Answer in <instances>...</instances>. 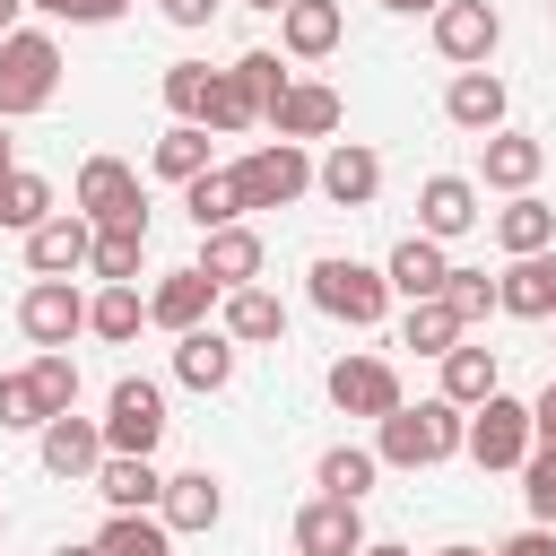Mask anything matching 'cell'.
<instances>
[{
  "mask_svg": "<svg viewBox=\"0 0 556 556\" xmlns=\"http://www.w3.org/2000/svg\"><path fill=\"white\" fill-rule=\"evenodd\" d=\"M182 208H191V226H200V235L235 226V217H243V200H235V174H217V165H208V174H191V182H182Z\"/></svg>",
  "mask_w": 556,
  "mask_h": 556,
  "instance_id": "33",
  "label": "cell"
},
{
  "mask_svg": "<svg viewBox=\"0 0 556 556\" xmlns=\"http://www.w3.org/2000/svg\"><path fill=\"white\" fill-rule=\"evenodd\" d=\"M504 43V17H495V0H443L434 9V52L443 61H469V70H486V52Z\"/></svg>",
  "mask_w": 556,
  "mask_h": 556,
  "instance_id": "10",
  "label": "cell"
},
{
  "mask_svg": "<svg viewBox=\"0 0 556 556\" xmlns=\"http://www.w3.org/2000/svg\"><path fill=\"white\" fill-rule=\"evenodd\" d=\"M217 513H226V495H217L208 469H182V478H165V495H156V521H165V530H217Z\"/></svg>",
  "mask_w": 556,
  "mask_h": 556,
  "instance_id": "23",
  "label": "cell"
},
{
  "mask_svg": "<svg viewBox=\"0 0 556 556\" xmlns=\"http://www.w3.org/2000/svg\"><path fill=\"white\" fill-rule=\"evenodd\" d=\"M61 556H96V547H61Z\"/></svg>",
  "mask_w": 556,
  "mask_h": 556,
  "instance_id": "54",
  "label": "cell"
},
{
  "mask_svg": "<svg viewBox=\"0 0 556 556\" xmlns=\"http://www.w3.org/2000/svg\"><path fill=\"white\" fill-rule=\"evenodd\" d=\"M87 243H96V226L70 208V217H43L35 235H26V269L35 278H70V269H87Z\"/></svg>",
  "mask_w": 556,
  "mask_h": 556,
  "instance_id": "15",
  "label": "cell"
},
{
  "mask_svg": "<svg viewBox=\"0 0 556 556\" xmlns=\"http://www.w3.org/2000/svg\"><path fill=\"white\" fill-rule=\"evenodd\" d=\"M26 391H35L43 426H52V417H70V408H78V365H70V348H43V356L26 365Z\"/></svg>",
  "mask_w": 556,
  "mask_h": 556,
  "instance_id": "32",
  "label": "cell"
},
{
  "mask_svg": "<svg viewBox=\"0 0 556 556\" xmlns=\"http://www.w3.org/2000/svg\"><path fill=\"white\" fill-rule=\"evenodd\" d=\"M17 9H26V0H0V35H9V17H17Z\"/></svg>",
  "mask_w": 556,
  "mask_h": 556,
  "instance_id": "49",
  "label": "cell"
},
{
  "mask_svg": "<svg viewBox=\"0 0 556 556\" xmlns=\"http://www.w3.org/2000/svg\"><path fill=\"white\" fill-rule=\"evenodd\" d=\"M495 313L556 321V243H547V252H530V261H513V269L495 278Z\"/></svg>",
  "mask_w": 556,
  "mask_h": 556,
  "instance_id": "14",
  "label": "cell"
},
{
  "mask_svg": "<svg viewBox=\"0 0 556 556\" xmlns=\"http://www.w3.org/2000/svg\"><path fill=\"white\" fill-rule=\"evenodd\" d=\"M460 426H469V417H460L452 400H417V408L400 400V408L374 426V460H391V469H434V460L460 452Z\"/></svg>",
  "mask_w": 556,
  "mask_h": 556,
  "instance_id": "1",
  "label": "cell"
},
{
  "mask_svg": "<svg viewBox=\"0 0 556 556\" xmlns=\"http://www.w3.org/2000/svg\"><path fill=\"white\" fill-rule=\"evenodd\" d=\"M504 104H513V96H504V78H495V70H460V78H452V96H443V113H452L460 130H504Z\"/></svg>",
  "mask_w": 556,
  "mask_h": 556,
  "instance_id": "27",
  "label": "cell"
},
{
  "mask_svg": "<svg viewBox=\"0 0 556 556\" xmlns=\"http://www.w3.org/2000/svg\"><path fill=\"white\" fill-rule=\"evenodd\" d=\"M478 165H486V191H530L539 165H547V148L530 130H486L478 139Z\"/></svg>",
  "mask_w": 556,
  "mask_h": 556,
  "instance_id": "19",
  "label": "cell"
},
{
  "mask_svg": "<svg viewBox=\"0 0 556 556\" xmlns=\"http://www.w3.org/2000/svg\"><path fill=\"white\" fill-rule=\"evenodd\" d=\"M460 452H469L478 469H521V460H530V408H521V400H504V391H495V400H478V408H469V426H460Z\"/></svg>",
  "mask_w": 556,
  "mask_h": 556,
  "instance_id": "7",
  "label": "cell"
},
{
  "mask_svg": "<svg viewBox=\"0 0 556 556\" xmlns=\"http://www.w3.org/2000/svg\"><path fill=\"white\" fill-rule=\"evenodd\" d=\"M521 495H530V521L556 530V452H530L521 460Z\"/></svg>",
  "mask_w": 556,
  "mask_h": 556,
  "instance_id": "42",
  "label": "cell"
},
{
  "mask_svg": "<svg viewBox=\"0 0 556 556\" xmlns=\"http://www.w3.org/2000/svg\"><path fill=\"white\" fill-rule=\"evenodd\" d=\"M156 443H165V391H156L148 374H122V382H113V400H104V452L148 460Z\"/></svg>",
  "mask_w": 556,
  "mask_h": 556,
  "instance_id": "6",
  "label": "cell"
},
{
  "mask_svg": "<svg viewBox=\"0 0 556 556\" xmlns=\"http://www.w3.org/2000/svg\"><path fill=\"white\" fill-rule=\"evenodd\" d=\"M26 9H43V17H70V26H104V17H122L130 0H26Z\"/></svg>",
  "mask_w": 556,
  "mask_h": 556,
  "instance_id": "43",
  "label": "cell"
},
{
  "mask_svg": "<svg viewBox=\"0 0 556 556\" xmlns=\"http://www.w3.org/2000/svg\"><path fill=\"white\" fill-rule=\"evenodd\" d=\"M208 304H217V287H208L200 269H165V278H156V295H148V321L182 339V330H200V321H208Z\"/></svg>",
  "mask_w": 556,
  "mask_h": 556,
  "instance_id": "21",
  "label": "cell"
},
{
  "mask_svg": "<svg viewBox=\"0 0 556 556\" xmlns=\"http://www.w3.org/2000/svg\"><path fill=\"white\" fill-rule=\"evenodd\" d=\"M243 9H287V0H243Z\"/></svg>",
  "mask_w": 556,
  "mask_h": 556,
  "instance_id": "53",
  "label": "cell"
},
{
  "mask_svg": "<svg viewBox=\"0 0 556 556\" xmlns=\"http://www.w3.org/2000/svg\"><path fill=\"white\" fill-rule=\"evenodd\" d=\"M278 87H287V70H278V52H243L235 70H217V87H208V130H252L269 104H278Z\"/></svg>",
  "mask_w": 556,
  "mask_h": 556,
  "instance_id": "3",
  "label": "cell"
},
{
  "mask_svg": "<svg viewBox=\"0 0 556 556\" xmlns=\"http://www.w3.org/2000/svg\"><path fill=\"white\" fill-rule=\"evenodd\" d=\"M478 226V182L469 174H426V191H417V235L426 243H452V235H469Z\"/></svg>",
  "mask_w": 556,
  "mask_h": 556,
  "instance_id": "12",
  "label": "cell"
},
{
  "mask_svg": "<svg viewBox=\"0 0 556 556\" xmlns=\"http://www.w3.org/2000/svg\"><path fill=\"white\" fill-rule=\"evenodd\" d=\"M0 165H9V122H0Z\"/></svg>",
  "mask_w": 556,
  "mask_h": 556,
  "instance_id": "51",
  "label": "cell"
},
{
  "mask_svg": "<svg viewBox=\"0 0 556 556\" xmlns=\"http://www.w3.org/2000/svg\"><path fill=\"white\" fill-rule=\"evenodd\" d=\"M174 374H182L191 391H226V382H235V339H226V330H182V339H174Z\"/></svg>",
  "mask_w": 556,
  "mask_h": 556,
  "instance_id": "24",
  "label": "cell"
},
{
  "mask_svg": "<svg viewBox=\"0 0 556 556\" xmlns=\"http://www.w3.org/2000/svg\"><path fill=\"white\" fill-rule=\"evenodd\" d=\"M156 9H165L174 26H208V17H217V0H156Z\"/></svg>",
  "mask_w": 556,
  "mask_h": 556,
  "instance_id": "47",
  "label": "cell"
},
{
  "mask_svg": "<svg viewBox=\"0 0 556 556\" xmlns=\"http://www.w3.org/2000/svg\"><path fill=\"white\" fill-rule=\"evenodd\" d=\"M443 304H452V321L469 330V321L495 313V278H486V269H452V278H443Z\"/></svg>",
  "mask_w": 556,
  "mask_h": 556,
  "instance_id": "41",
  "label": "cell"
},
{
  "mask_svg": "<svg viewBox=\"0 0 556 556\" xmlns=\"http://www.w3.org/2000/svg\"><path fill=\"white\" fill-rule=\"evenodd\" d=\"M313 182H321L339 208H365V200L382 191V156H374V148H356V139H339V148L313 165Z\"/></svg>",
  "mask_w": 556,
  "mask_h": 556,
  "instance_id": "20",
  "label": "cell"
},
{
  "mask_svg": "<svg viewBox=\"0 0 556 556\" xmlns=\"http://www.w3.org/2000/svg\"><path fill=\"white\" fill-rule=\"evenodd\" d=\"M495 243H504L513 261L547 252V243H556V208H547V200H530V191H513V200L495 208Z\"/></svg>",
  "mask_w": 556,
  "mask_h": 556,
  "instance_id": "28",
  "label": "cell"
},
{
  "mask_svg": "<svg viewBox=\"0 0 556 556\" xmlns=\"http://www.w3.org/2000/svg\"><path fill=\"white\" fill-rule=\"evenodd\" d=\"M295 547H304V556H356V547H365V513L339 504V495H321V504L295 513Z\"/></svg>",
  "mask_w": 556,
  "mask_h": 556,
  "instance_id": "18",
  "label": "cell"
},
{
  "mask_svg": "<svg viewBox=\"0 0 556 556\" xmlns=\"http://www.w3.org/2000/svg\"><path fill=\"white\" fill-rule=\"evenodd\" d=\"M156 174H165V182H191V174H208V130H200V122H174V130L156 139Z\"/></svg>",
  "mask_w": 556,
  "mask_h": 556,
  "instance_id": "38",
  "label": "cell"
},
{
  "mask_svg": "<svg viewBox=\"0 0 556 556\" xmlns=\"http://www.w3.org/2000/svg\"><path fill=\"white\" fill-rule=\"evenodd\" d=\"M226 174H235V200H243V208H287V200L313 191V156H304L295 139H269V148H252V156L226 165Z\"/></svg>",
  "mask_w": 556,
  "mask_h": 556,
  "instance_id": "4",
  "label": "cell"
},
{
  "mask_svg": "<svg viewBox=\"0 0 556 556\" xmlns=\"http://www.w3.org/2000/svg\"><path fill=\"white\" fill-rule=\"evenodd\" d=\"M443 278H452V261H443V243H426V235H408V243L391 252V269H382V287H400L408 304L443 295Z\"/></svg>",
  "mask_w": 556,
  "mask_h": 556,
  "instance_id": "29",
  "label": "cell"
},
{
  "mask_svg": "<svg viewBox=\"0 0 556 556\" xmlns=\"http://www.w3.org/2000/svg\"><path fill=\"white\" fill-rule=\"evenodd\" d=\"M43 469H52V478H96V469H104V426L52 417V426H43Z\"/></svg>",
  "mask_w": 556,
  "mask_h": 556,
  "instance_id": "22",
  "label": "cell"
},
{
  "mask_svg": "<svg viewBox=\"0 0 556 556\" xmlns=\"http://www.w3.org/2000/svg\"><path fill=\"white\" fill-rule=\"evenodd\" d=\"M382 9H400V17H417V9H443V0H382Z\"/></svg>",
  "mask_w": 556,
  "mask_h": 556,
  "instance_id": "48",
  "label": "cell"
},
{
  "mask_svg": "<svg viewBox=\"0 0 556 556\" xmlns=\"http://www.w3.org/2000/svg\"><path fill=\"white\" fill-rule=\"evenodd\" d=\"M208 87H217V70H208V61H174V70H165V104H174L182 122H200V113H208Z\"/></svg>",
  "mask_w": 556,
  "mask_h": 556,
  "instance_id": "40",
  "label": "cell"
},
{
  "mask_svg": "<svg viewBox=\"0 0 556 556\" xmlns=\"http://www.w3.org/2000/svg\"><path fill=\"white\" fill-rule=\"evenodd\" d=\"M330 400H339L348 417H374V426H382V417L400 408V374H391L382 356H339V365H330Z\"/></svg>",
  "mask_w": 556,
  "mask_h": 556,
  "instance_id": "11",
  "label": "cell"
},
{
  "mask_svg": "<svg viewBox=\"0 0 556 556\" xmlns=\"http://www.w3.org/2000/svg\"><path fill=\"white\" fill-rule=\"evenodd\" d=\"M52 87H61V43L35 35V26H9V35H0V122L43 113Z\"/></svg>",
  "mask_w": 556,
  "mask_h": 556,
  "instance_id": "2",
  "label": "cell"
},
{
  "mask_svg": "<svg viewBox=\"0 0 556 556\" xmlns=\"http://www.w3.org/2000/svg\"><path fill=\"white\" fill-rule=\"evenodd\" d=\"M0 182H9V165H0Z\"/></svg>",
  "mask_w": 556,
  "mask_h": 556,
  "instance_id": "55",
  "label": "cell"
},
{
  "mask_svg": "<svg viewBox=\"0 0 556 556\" xmlns=\"http://www.w3.org/2000/svg\"><path fill=\"white\" fill-rule=\"evenodd\" d=\"M43 217H52V182L26 174V165H9V182H0V226H26V235H35Z\"/></svg>",
  "mask_w": 556,
  "mask_h": 556,
  "instance_id": "36",
  "label": "cell"
},
{
  "mask_svg": "<svg viewBox=\"0 0 556 556\" xmlns=\"http://www.w3.org/2000/svg\"><path fill=\"white\" fill-rule=\"evenodd\" d=\"M452 339H460V321H452V304H443V295L408 304V321H400V348H417V356H443Z\"/></svg>",
  "mask_w": 556,
  "mask_h": 556,
  "instance_id": "39",
  "label": "cell"
},
{
  "mask_svg": "<svg viewBox=\"0 0 556 556\" xmlns=\"http://www.w3.org/2000/svg\"><path fill=\"white\" fill-rule=\"evenodd\" d=\"M547 17H556V0H547Z\"/></svg>",
  "mask_w": 556,
  "mask_h": 556,
  "instance_id": "56",
  "label": "cell"
},
{
  "mask_svg": "<svg viewBox=\"0 0 556 556\" xmlns=\"http://www.w3.org/2000/svg\"><path fill=\"white\" fill-rule=\"evenodd\" d=\"M191 269H200L217 295H226V287H252V278H261V235H252V226H217V235H200V261H191Z\"/></svg>",
  "mask_w": 556,
  "mask_h": 556,
  "instance_id": "16",
  "label": "cell"
},
{
  "mask_svg": "<svg viewBox=\"0 0 556 556\" xmlns=\"http://www.w3.org/2000/svg\"><path fill=\"white\" fill-rule=\"evenodd\" d=\"M339 113H348V104H339V87H295V78H287V87H278V104H269L261 122H269L278 139H330V130H339Z\"/></svg>",
  "mask_w": 556,
  "mask_h": 556,
  "instance_id": "13",
  "label": "cell"
},
{
  "mask_svg": "<svg viewBox=\"0 0 556 556\" xmlns=\"http://www.w3.org/2000/svg\"><path fill=\"white\" fill-rule=\"evenodd\" d=\"M139 252H148V226H96L87 269H96L104 287H130V278H139Z\"/></svg>",
  "mask_w": 556,
  "mask_h": 556,
  "instance_id": "31",
  "label": "cell"
},
{
  "mask_svg": "<svg viewBox=\"0 0 556 556\" xmlns=\"http://www.w3.org/2000/svg\"><path fill=\"white\" fill-rule=\"evenodd\" d=\"M434 556H478V547H434Z\"/></svg>",
  "mask_w": 556,
  "mask_h": 556,
  "instance_id": "52",
  "label": "cell"
},
{
  "mask_svg": "<svg viewBox=\"0 0 556 556\" xmlns=\"http://www.w3.org/2000/svg\"><path fill=\"white\" fill-rule=\"evenodd\" d=\"M504 391V365H495V348H478V339H452L443 348V400L469 417L478 400H495Z\"/></svg>",
  "mask_w": 556,
  "mask_h": 556,
  "instance_id": "17",
  "label": "cell"
},
{
  "mask_svg": "<svg viewBox=\"0 0 556 556\" xmlns=\"http://www.w3.org/2000/svg\"><path fill=\"white\" fill-rule=\"evenodd\" d=\"M313 304L330 313V321H348V330H374L382 321V304H391V287H382V269H365V261H313Z\"/></svg>",
  "mask_w": 556,
  "mask_h": 556,
  "instance_id": "5",
  "label": "cell"
},
{
  "mask_svg": "<svg viewBox=\"0 0 556 556\" xmlns=\"http://www.w3.org/2000/svg\"><path fill=\"white\" fill-rule=\"evenodd\" d=\"M495 556H556V530H539V521H530V530H521V539H504Z\"/></svg>",
  "mask_w": 556,
  "mask_h": 556,
  "instance_id": "46",
  "label": "cell"
},
{
  "mask_svg": "<svg viewBox=\"0 0 556 556\" xmlns=\"http://www.w3.org/2000/svg\"><path fill=\"white\" fill-rule=\"evenodd\" d=\"M0 426H43V408H35V391H26V374H0Z\"/></svg>",
  "mask_w": 556,
  "mask_h": 556,
  "instance_id": "44",
  "label": "cell"
},
{
  "mask_svg": "<svg viewBox=\"0 0 556 556\" xmlns=\"http://www.w3.org/2000/svg\"><path fill=\"white\" fill-rule=\"evenodd\" d=\"M139 321H148V295H139V287H104V295H87V330H96V339L122 348V339H139Z\"/></svg>",
  "mask_w": 556,
  "mask_h": 556,
  "instance_id": "34",
  "label": "cell"
},
{
  "mask_svg": "<svg viewBox=\"0 0 556 556\" xmlns=\"http://www.w3.org/2000/svg\"><path fill=\"white\" fill-rule=\"evenodd\" d=\"M339 0H287L278 9V35H287V52L295 61H321V52H339Z\"/></svg>",
  "mask_w": 556,
  "mask_h": 556,
  "instance_id": "26",
  "label": "cell"
},
{
  "mask_svg": "<svg viewBox=\"0 0 556 556\" xmlns=\"http://www.w3.org/2000/svg\"><path fill=\"white\" fill-rule=\"evenodd\" d=\"M165 539H174V530H165L156 513H113L104 539H96V556H165Z\"/></svg>",
  "mask_w": 556,
  "mask_h": 556,
  "instance_id": "37",
  "label": "cell"
},
{
  "mask_svg": "<svg viewBox=\"0 0 556 556\" xmlns=\"http://www.w3.org/2000/svg\"><path fill=\"white\" fill-rule=\"evenodd\" d=\"M226 339L261 348V339H287V304L269 287H226Z\"/></svg>",
  "mask_w": 556,
  "mask_h": 556,
  "instance_id": "30",
  "label": "cell"
},
{
  "mask_svg": "<svg viewBox=\"0 0 556 556\" xmlns=\"http://www.w3.org/2000/svg\"><path fill=\"white\" fill-rule=\"evenodd\" d=\"M356 556H408V547H356Z\"/></svg>",
  "mask_w": 556,
  "mask_h": 556,
  "instance_id": "50",
  "label": "cell"
},
{
  "mask_svg": "<svg viewBox=\"0 0 556 556\" xmlns=\"http://www.w3.org/2000/svg\"><path fill=\"white\" fill-rule=\"evenodd\" d=\"M17 330H26L35 348H70V339L87 330V295H78L70 278H35V287L17 295Z\"/></svg>",
  "mask_w": 556,
  "mask_h": 556,
  "instance_id": "9",
  "label": "cell"
},
{
  "mask_svg": "<svg viewBox=\"0 0 556 556\" xmlns=\"http://www.w3.org/2000/svg\"><path fill=\"white\" fill-rule=\"evenodd\" d=\"M96 495H104L113 513H156V495H165V478H156V460H130V452H104V469H96Z\"/></svg>",
  "mask_w": 556,
  "mask_h": 556,
  "instance_id": "25",
  "label": "cell"
},
{
  "mask_svg": "<svg viewBox=\"0 0 556 556\" xmlns=\"http://www.w3.org/2000/svg\"><path fill=\"white\" fill-rule=\"evenodd\" d=\"M78 217L87 226H148V191L122 156H87L78 165Z\"/></svg>",
  "mask_w": 556,
  "mask_h": 556,
  "instance_id": "8",
  "label": "cell"
},
{
  "mask_svg": "<svg viewBox=\"0 0 556 556\" xmlns=\"http://www.w3.org/2000/svg\"><path fill=\"white\" fill-rule=\"evenodd\" d=\"M530 443H539V452H556V382L530 400Z\"/></svg>",
  "mask_w": 556,
  "mask_h": 556,
  "instance_id": "45",
  "label": "cell"
},
{
  "mask_svg": "<svg viewBox=\"0 0 556 556\" xmlns=\"http://www.w3.org/2000/svg\"><path fill=\"white\" fill-rule=\"evenodd\" d=\"M374 469H382V460H374L365 443H330V452H321V495H339V504H365Z\"/></svg>",
  "mask_w": 556,
  "mask_h": 556,
  "instance_id": "35",
  "label": "cell"
}]
</instances>
